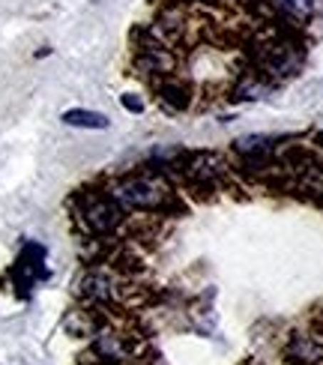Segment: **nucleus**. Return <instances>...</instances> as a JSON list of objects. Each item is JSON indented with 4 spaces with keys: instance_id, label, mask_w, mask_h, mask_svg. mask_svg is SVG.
Returning <instances> with one entry per match:
<instances>
[{
    "instance_id": "nucleus-1",
    "label": "nucleus",
    "mask_w": 323,
    "mask_h": 365,
    "mask_svg": "<svg viewBox=\"0 0 323 365\" xmlns=\"http://www.w3.org/2000/svg\"><path fill=\"white\" fill-rule=\"evenodd\" d=\"M108 192L126 212H165L177 204L174 186L159 171H132L114 180Z\"/></svg>"
},
{
    "instance_id": "nucleus-2",
    "label": "nucleus",
    "mask_w": 323,
    "mask_h": 365,
    "mask_svg": "<svg viewBox=\"0 0 323 365\" xmlns=\"http://www.w3.org/2000/svg\"><path fill=\"white\" fill-rule=\"evenodd\" d=\"M72 207L75 219L93 237H111L123 225V216H126V210L114 201V195L108 189H81L72 197Z\"/></svg>"
},
{
    "instance_id": "nucleus-3",
    "label": "nucleus",
    "mask_w": 323,
    "mask_h": 365,
    "mask_svg": "<svg viewBox=\"0 0 323 365\" xmlns=\"http://www.w3.org/2000/svg\"><path fill=\"white\" fill-rule=\"evenodd\" d=\"M48 276V269H45V246H39V242H24L19 257H15V264L9 269V279H12V287L19 291V297H30V291H34V284L39 279Z\"/></svg>"
},
{
    "instance_id": "nucleus-4",
    "label": "nucleus",
    "mask_w": 323,
    "mask_h": 365,
    "mask_svg": "<svg viewBox=\"0 0 323 365\" xmlns=\"http://www.w3.org/2000/svg\"><path fill=\"white\" fill-rule=\"evenodd\" d=\"M302 63V48L290 39H272L260 48V72L270 78H284L294 75Z\"/></svg>"
},
{
    "instance_id": "nucleus-5",
    "label": "nucleus",
    "mask_w": 323,
    "mask_h": 365,
    "mask_svg": "<svg viewBox=\"0 0 323 365\" xmlns=\"http://www.w3.org/2000/svg\"><path fill=\"white\" fill-rule=\"evenodd\" d=\"M135 66L147 72V75H159V78H165V75H171L177 60L174 54L165 48L162 42L150 39L147 34H138V54H135Z\"/></svg>"
},
{
    "instance_id": "nucleus-6",
    "label": "nucleus",
    "mask_w": 323,
    "mask_h": 365,
    "mask_svg": "<svg viewBox=\"0 0 323 365\" xmlns=\"http://www.w3.org/2000/svg\"><path fill=\"white\" fill-rule=\"evenodd\" d=\"M183 177L195 186H212V182H219L227 171V165L219 153H192V156H183Z\"/></svg>"
},
{
    "instance_id": "nucleus-7",
    "label": "nucleus",
    "mask_w": 323,
    "mask_h": 365,
    "mask_svg": "<svg viewBox=\"0 0 323 365\" xmlns=\"http://www.w3.org/2000/svg\"><path fill=\"white\" fill-rule=\"evenodd\" d=\"M135 354V344L126 332H117V329H99L93 336V356H99L108 365H117V362H126Z\"/></svg>"
},
{
    "instance_id": "nucleus-8",
    "label": "nucleus",
    "mask_w": 323,
    "mask_h": 365,
    "mask_svg": "<svg viewBox=\"0 0 323 365\" xmlns=\"http://www.w3.org/2000/svg\"><path fill=\"white\" fill-rule=\"evenodd\" d=\"M78 294H81V299L93 302V306H108V302H114V297H117V284L111 279V272L90 269L78 282Z\"/></svg>"
},
{
    "instance_id": "nucleus-9",
    "label": "nucleus",
    "mask_w": 323,
    "mask_h": 365,
    "mask_svg": "<svg viewBox=\"0 0 323 365\" xmlns=\"http://www.w3.org/2000/svg\"><path fill=\"white\" fill-rule=\"evenodd\" d=\"M156 93H159V102H165L171 111H186L192 102L189 87L180 78H174V75H165V78L156 81Z\"/></svg>"
},
{
    "instance_id": "nucleus-10",
    "label": "nucleus",
    "mask_w": 323,
    "mask_h": 365,
    "mask_svg": "<svg viewBox=\"0 0 323 365\" xmlns=\"http://www.w3.org/2000/svg\"><path fill=\"white\" fill-rule=\"evenodd\" d=\"M284 356L294 365H317L323 359V344L314 341L312 336H294L284 347Z\"/></svg>"
},
{
    "instance_id": "nucleus-11",
    "label": "nucleus",
    "mask_w": 323,
    "mask_h": 365,
    "mask_svg": "<svg viewBox=\"0 0 323 365\" xmlns=\"http://www.w3.org/2000/svg\"><path fill=\"white\" fill-rule=\"evenodd\" d=\"M270 87H272V81L260 69H255V72H245L242 78L237 81L234 96L237 99H264L270 93Z\"/></svg>"
},
{
    "instance_id": "nucleus-12",
    "label": "nucleus",
    "mask_w": 323,
    "mask_h": 365,
    "mask_svg": "<svg viewBox=\"0 0 323 365\" xmlns=\"http://www.w3.org/2000/svg\"><path fill=\"white\" fill-rule=\"evenodd\" d=\"M272 9L279 12L284 21L305 24L314 12V0H272Z\"/></svg>"
},
{
    "instance_id": "nucleus-13",
    "label": "nucleus",
    "mask_w": 323,
    "mask_h": 365,
    "mask_svg": "<svg viewBox=\"0 0 323 365\" xmlns=\"http://www.w3.org/2000/svg\"><path fill=\"white\" fill-rule=\"evenodd\" d=\"M60 120L72 129H108V117L99 111H87V108H69L63 111Z\"/></svg>"
},
{
    "instance_id": "nucleus-14",
    "label": "nucleus",
    "mask_w": 323,
    "mask_h": 365,
    "mask_svg": "<svg viewBox=\"0 0 323 365\" xmlns=\"http://www.w3.org/2000/svg\"><path fill=\"white\" fill-rule=\"evenodd\" d=\"M66 329L72 332V336H96L102 327H99V321L93 317V312H78V309H75L66 317Z\"/></svg>"
},
{
    "instance_id": "nucleus-15",
    "label": "nucleus",
    "mask_w": 323,
    "mask_h": 365,
    "mask_svg": "<svg viewBox=\"0 0 323 365\" xmlns=\"http://www.w3.org/2000/svg\"><path fill=\"white\" fill-rule=\"evenodd\" d=\"M120 105H123L126 111H132V114H141V111H144V102L138 99L135 93H123V96H120Z\"/></svg>"
},
{
    "instance_id": "nucleus-16",
    "label": "nucleus",
    "mask_w": 323,
    "mask_h": 365,
    "mask_svg": "<svg viewBox=\"0 0 323 365\" xmlns=\"http://www.w3.org/2000/svg\"><path fill=\"white\" fill-rule=\"evenodd\" d=\"M314 144H320V147H323V132H317V135H314Z\"/></svg>"
},
{
    "instance_id": "nucleus-17",
    "label": "nucleus",
    "mask_w": 323,
    "mask_h": 365,
    "mask_svg": "<svg viewBox=\"0 0 323 365\" xmlns=\"http://www.w3.org/2000/svg\"><path fill=\"white\" fill-rule=\"evenodd\" d=\"M198 4H204V0H198Z\"/></svg>"
},
{
    "instance_id": "nucleus-18",
    "label": "nucleus",
    "mask_w": 323,
    "mask_h": 365,
    "mask_svg": "<svg viewBox=\"0 0 323 365\" xmlns=\"http://www.w3.org/2000/svg\"><path fill=\"white\" fill-rule=\"evenodd\" d=\"M320 171H323V168H320Z\"/></svg>"
}]
</instances>
